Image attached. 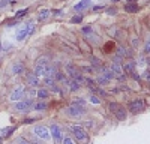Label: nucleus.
<instances>
[{"mask_svg": "<svg viewBox=\"0 0 150 144\" xmlns=\"http://www.w3.org/2000/svg\"><path fill=\"white\" fill-rule=\"evenodd\" d=\"M68 129L71 131V134H72V138L75 141H78V143H89L90 140V135H89V131H87L86 128H83L80 123H68L66 125Z\"/></svg>", "mask_w": 150, "mask_h": 144, "instance_id": "obj_1", "label": "nucleus"}, {"mask_svg": "<svg viewBox=\"0 0 150 144\" xmlns=\"http://www.w3.org/2000/svg\"><path fill=\"white\" fill-rule=\"evenodd\" d=\"M108 108H110V111L114 114L116 120H119V122H125V120L128 119V108L126 107H123L117 102H110Z\"/></svg>", "mask_w": 150, "mask_h": 144, "instance_id": "obj_2", "label": "nucleus"}, {"mask_svg": "<svg viewBox=\"0 0 150 144\" xmlns=\"http://www.w3.org/2000/svg\"><path fill=\"white\" fill-rule=\"evenodd\" d=\"M65 114H66V117H69V119H75V120H80L81 117H84L86 114H87V108H84V107H77V105H69V107H66L65 108Z\"/></svg>", "mask_w": 150, "mask_h": 144, "instance_id": "obj_3", "label": "nucleus"}, {"mask_svg": "<svg viewBox=\"0 0 150 144\" xmlns=\"http://www.w3.org/2000/svg\"><path fill=\"white\" fill-rule=\"evenodd\" d=\"M33 134H35V137H38L44 143H50L53 140L51 138V132H50V128H47L44 125H36L33 128Z\"/></svg>", "mask_w": 150, "mask_h": 144, "instance_id": "obj_4", "label": "nucleus"}, {"mask_svg": "<svg viewBox=\"0 0 150 144\" xmlns=\"http://www.w3.org/2000/svg\"><path fill=\"white\" fill-rule=\"evenodd\" d=\"M144 110H146V101L143 98H137V99H134L128 104V111L132 113V114H138Z\"/></svg>", "mask_w": 150, "mask_h": 144, "instance_id": "obj_5", "label": "nucleus"}, {"mask_svg": "<svg viewBox=\"0 0 150 144\" xmlns=\"http://www.w3.org/2000/svg\"><path fill=\"white\" fill-rule=\"evenodd\" d=\"M50 132H51V138L56 144H62V141H63V137H65V132L63 129H62V126L59 123H53L51 126H50Z\"/></svg>", "mask_w": 150, "mask_h": 144, "instance_id": "obj_6", "label": "nucleus"}, {"mask_svg": "<svg viewBox=\"0 0 150 144\" xmlns=\"http://www.w3.org/2000/svg\"><path fill=\"white\" fill-rule=\"evenodd\" d=\"M24 98H26L24 86H18V87H15L14 90L11 92V95H9V101H11V102H14V104H17V102L23 101Z\"/></svg>", "mask_w": 150, "mask_h": 144, "instance_id": "obj_7", "label": "nucleus"}, {"mask_svg": "<svg viewBox=\"0 0 150 144\" xmlns=\"http://www.w3.org/2000/svg\"><path fill=\"white\" fill-rule=\"evenodd\" d=\"M33 105H35V104H33V99L24 98L23 101H20V102H17V104L14 105V110L23 113V111H27V110H30V108H33Z\"/></svg>", "mask_w": 150, "mask_h": 144, "instance_id": "obj_8", "label": "nucleus"}, {"mask_svg": "<svg viewBox=\"0 0 150 144\" xmlns=\"http://www.w3.org/2000/svg\"><path fill=\"white\" fill-rule=\"evenodd\" d=\"M123 71H125V74H126V75H134L135 72H137V62H135V60H132V59L125 60Z\"/></svg>", "mask_w": 150, "mask_h": 144, "instance_id": "obj_9", "label": "nucleus"}, {"mask_svg": "<svg viewBox=\"0 0 150 144\" xmlns=\"http://www.w3.org/2000/svg\"><path fill=\"white\" fill-rule=\"evenodd\" d=\"M27 84H29V87H38L41 84V78H38L35 75V72H30V74H27Z\"/></svg>", "mask_w": 150, "mask_h": 144, "instance_id": "obj_10", "label": "nucleus"}, {"mask_svg": "<svg viewBox=\"0 0 150 144\" xmlns=\"http://www.w3.org/2000/svg\"><path fill=\"white\" fill-rule=\"evenodd\" d=\"M90 6H92V0H80L78 3L74 5V9L77 11V12H81V11L90 8Z\"/></svg>", "mask_w": 150, "mask_h": 144, "instance_id": "obj_11", "label": "nucleus"}, {"mask_svg": "<svg viewBox=\"0 0 150 144\" xmlns=\"http://www.w3.org/2000/svg\"><path fill=\"white\" fill-rule=\"evenodd\" d=\"M50 66V60H48V57H39L36 60V65H35V68H41V69H48Z\"/></svg>", "mask_w": 150, "mask_h": 144, "instance_id": "obj_12", "label": "nucleus"}, {"mask_svg": "<svg viewBox=\"0 0 150 144\" xmlns=\"http://www.w3.org/2000/svg\"><path fill=\"white\" fill-rule=\"evenodd\" d=\"M36 98L39 101H47L50 98V90L47 87H42V89H38L36 92Z\"/></svg>", "mask_w": 150, "mask_h": 144, "instance_id": "obj_13", "label": "nucleus"}, {"mask_svg": "<svg viewBox=\"0 0 150 144\" xmlns=\"http://www.w3.org/2000/svg\"><path fill=\"white\" fill-rule=\"evenodd\" d=\"M27 36H29V33H27V29H26V26H23L17 33H15V39L18 41V42H23L24 39H26L27 38Z\"/></svg>", "mask_w": 150, "mask_h": 144, "instance_id": "obj_14", "label": "nucleus"}, {"mask_svg": "<svg viewBox=\"0 0 150 144\" xmlns=\"http://www.w3.org/2000/svg\"><path fill=\"white\" fill-rule=\"evenodd\" d=\"M99 75H102V77H105L108 81H112V80H116V75H114V72H112L110 68H102L101 69V74Z\"/></svg>", "mask_w": 150, "mask_h": 144, "instance_id": "obj_15", "label": "nucleus"}, {"mask_svg": "<svg viewBox=\"0 0 150 144\" xmlns=\"http://www.w3.org/2000/svg\"><path fill=\"white\" fill-rule=\"evenodd\" d=\"M11 72H12L14 75H18V74H21V72H24V63H23V62H17V63H14V65H12Z\"/></svg>", "mask_w": 150, "mask_h": 144, "instance_id": "obj_16", "label": "nucleus"}, {"mask_svg": "<svg viewBox=\"0 0 150 144\" xmlns=\"http://www.w3.org/2000/svg\"><path fill=\"white\" fill-rule=\"evenodd\" d=\"M72 105H77V107H87V99L83 98V96H78V98H74L72 99Z\"/></svg>", "mask_w": 150, "mask_h": 144, "instance_id": "obj_17", "label": "nucleus"}, {"mask_svg": "<svg viewBox=\"0 0 150 144\" xmlns=\"http://www.w3.org/2000/svg\"><path fill=\"white\" fill-rule=\"evenodd\" d=\"M48 108V104L45 102V101H39V102H36L35 105H33V110L35 111H45Z\"/></svg>", "mask_w": 150, "mask_h": 144, "instance_id": "obj_18", "label": "nucleus"}, {"mask_svg": "<svg viewBox=\"0 0 150 144\" xmlns=\"http://www.w3.org/2000/svg\"><path fill=\"white\" fill-rule=\"evenodd\" d=\"M81 89V84L77 81V80H71V83H69V90L71 92H77V90H80Z\"/></svg>", "mask_w": 150, "mask_h": 144, "instance_id": "obj_19", "label": "nucleus"}, {"mask_svg": "<svg viewBox=\"0 0 150 144\" xmlns=\"http://www.w3.org/2000/svg\"><path fill=\"white\" fill-rule=\"evenodd\" d=\"M48 17H50V11L48 9H41L39 15H38V20H39V21H45V20H48Z\"/></svg>", "mask_w": 150, "mask_h": 144, "instance_id": "obj_20", "label": "nucleus"}, {"mask_svg": "<svg viewBox=\"0 0 150 144\" xmlns=\"http://www.w3.org/2000/svg\"><path fill=\"white\" fill-rule=\"evenodd\" d=\"M83 128H86L87 131H89V129H93L95 128V122H93V120H86V122H81L80 123Z\"/></svg>", "mask_w": 150, "mask_h": 144, "instance_id": "obj_21", "label": "nucleus"}, {"mask_svg": "<svg viewBox=\"0 0 150 144\" xmlns=\"http://www.w3.org/2000/svg\"><path fill=\"white\" fill-rule=\"evenodd\" d=\"M87 101H89L90 104H95V105H99V104H101V99H99L96 95H93V93L89 96V98H87Z\"/></svg>", "mask_w": 150, "mask_h": 144, "instance_id": "obj_22", "label": "nucleus"}, {"mask_svg": "<svg viewBox=\"0 0 150 144\" xmlns=\"http://www.w3.org/2000/svg\"><path fill=\"white\" fill-rule=\"evenodd\" d=\"M90 63H92V68H93V69L102 66V62H99V59H96V57H92V59H90Z\"/></svg>", "mask_w": 150, "mask_h": 144, "instance_id": "obj_23", "label": "nucleus"}, {"mask_svg": "<svg viewBox=\"0 0 150 144\" xmlns=\"http://www.w3.org/2000/svg\"><path fill=\"white\" fill-rule=\"evenodd\" d=\"M12 131H15V128L14 126H11V128H5V129H2V135H0V137H8V135H11L12 134Z\"/></svg>", "mask_w": 150, "mask_h": 144, "instance_id": "obj_24", "label": "nucleus"}, {"mask_svg": "<svg viewBox=\"0 0 150 144\" xmlns=\"http://www.w3.org/2000/svg\"><path fill=\"white\" fill-rule=\"evenodd\" d=\"M26 26V29H27V33H29V36L35 32V23H32V21H29V23H26L24 24Z\"/></svg>", "mask_w": 150, "mask_h": 144, "instance_id": "obj_25", "label": "nucleus"}, {"mask_svg": "<svg viewBox=\"0 0 150 144\" xmlns=\"http://www.w3.org/2000/svg\"><path fill=\"white\" fill-rule=\"evenodd\" d=\"M62 144H75V140H74L71 135H65V137H63V141H62Z\"/></svg>", "mask_w": 150, "mask_h": 144, "instance_id": "obj_26", "label": "nucleus"}, {"mask_svg": "<svg viewBox=\"0 0 150 144\" xmlns=\"http://www.w3.org/2000/svg\"><path fill=\"white\" fill-rule=\"evenodd\" d=\"M36 92H38V90H35L33 87H32V89H29V90H27V93H26V98H30V99L36 98Z\"/></svg>", "mask_w": 150, "mask_h": 144, "instance_id": "obj_27", "label": "nucleus"}, {"mask_svg": "<svg viewBox=\"0 0 150 144\" xmlns=\"http://www.w3.org/2000/svg\"><path fill=\"white\" fill-rule=\"evenodd\" d=\"M125 11H126V12H137V11H138V6H137V5H126V6H125Z\"/></svg>", "mask_w": 150, "mask_h": 144, "instance_id": "obj_28", "label": "nucleus"}, {"mask_svg": "<svg viewBox=\"0 0 150 144\" xmlns=\"http://www.w3.org/2000/svg\"><path fill=\"white\" fill-rule=\"evenodd\" d=\"M15 144H32L30 141H27L24 137H18L17 140H15Z\"/></svg>", "mask_w": 150, "mask_h": 144, "instance_id": "obj_29", "label": "nucleus"}, {"mask_svg": "<svg viewBox=\"0 0 150 144\" xmlns=\"http://www.w3.org/2000/svg\"><path fill=\"white\" fill-rule=\"evenodd\" d=\"M93 71H95V69H93L92 66H84V68H81V72H83V74H92Z\"/></svg>", "mask_w": 150, "mask_h": 144, "instance_id": "obj_30", "label": "nucleus"}, {"mask_svg": "<svg viewBox=\"0 0 150 144\" xmlns=\"http://www.w3.org/2000/svg\"><path fill=\"white\" fill-rule=\"evenodd\" d=\"M144 54H150V38L147 39V42L144 45Z\"/></svg>", "mask_w": 150, "mask_h": 144, "instance_id": "obj_31", "label": "nucleus"}, {"mask_svg": "<svg viewBox=\"0 0 150 144\" xmlns=\"http://www.w3.org/2000/svg\"><path fill=\"white\" fill-rule=\"evenodd\" d=\"M107 14H108V15H116V14H117V9H116V8H108V9H107Z\"/></svg>", "mask_w": 150, "mask_h": 144, "instance_id": "obj_32", "label": "nucleus"}, {"mask_svg": "<svg viewBox=\"0 0 150 144\" xmlns=\"http://www.w3.org/2000/svg\"><path fill=\"white\" fill-rule=\"evenodd\" d=\"M83 21V15H75L72 18V23H81Z\"/></svg>", "mask_w": 150, "mask_h": 144, "instance_id": "obj_33", "label": "nucleus"}, {"mask_svg": "<svg viewBox=\"0 0 150 144\" xmlns=\"http://www.w3.org/2000/svg\"><path fill=\"white\" fill-rule=\"evenodd\" d=\"M26 12H27V9L18 11V12H17V15H15V18H20V17H23V15H26Z\"/></svg>", "mask_w": 150, "mask_h": 144, "instance_id": "obj_34", "label": "nucleus"}, {"mask_svg": "<svg viewBox=\"0 0 150 144\" xmlns=\"http://www.w3.org/2000/svg\"><path fill=\"white\" fill-rule=\"evenodd\" d=\"M83 33L90 35V33H92V27H83Z\"/></svg>", "mask_w": 150, "mask_h": 144, "instance_id": "obj_35", "label": "nucleus"}, {"mask_svg": "<svg viewBox=\"0 0 150 144\" xmlns=\"http://www.w3.org/2000/svg\"><path fill=\"white\" fill-rule=\"evenodd\" d=\"M138 45H140V41L137 39V38H134V39H132V47H134V48H137Z\"/></svg>", "mask_w": 150, "mask_h": 144, "instance_id": "obj_36", "label": "nucleus"}, {"mask_svg": "<svg viewBox=\"0 0 150 144\" xmlns=\"http://www.w3.org/2000/svg\"><path fill=\"white\" fill-rule=\"evenodd\" d=\"M8 6V0H0V8H6Z\"/></svg>", "mask_w": 150, "mask_h": 144, "instance_id": "obj_37", "label": "nucleus"}, {"mask_svg": "<svg viewBox=\"0 0 150 144\" xmlns=\"http://www.w3.org/2000/svg\"><path fill=\"white\" fill-rule=\"evenodd\" d=\"M2 47H5L3 50L6 51V50H9V48H11V44H9V42H3V44H2Z\"/></svg>", "mask_w": 150, "mask_h": 144, "instance_id": "obj_38", "label": "nucleus"}, {"mask_svg": "<svg viewBox=\"0 0 150 144\" xmlns=\"http://www.w3.org/2000/svg\"><path fill=\"white\" fill-rule=\"evenodd\" d=\"M3 143V137H0V144H2Z\"/></svg>", "mask_w": 150, "mask_h": 144, "instance_id": "obj_39", "label": "nucleus"}, {"mask_svg": "<svg viewBox=\"0 0 150 144\" xmlns=\"http://www.w3.org/2000/svg\"><path fill=\"white\" fill-rule=\"evenodd\" d=\"M2 50H3V48H2V44H0V51H2Z\"/></svg>", "mask_w": 150, "mask_h": 144, "instance_id": "obj_40", "label": "nucleus"}, {"mask_svg": "<svg viewBox=\"0 0 150 144\" xmlns=\"http://www.w3.org/2000/svg\"><path fill=\"white\" fill-rule=\"evenodd\" d=\"M112 2H119V0H112Z\"/></svg>", "mask_w": 150, "mask_h": 144, "instance_id": "obj_41", "label": "nucleus"}]
</instances>
